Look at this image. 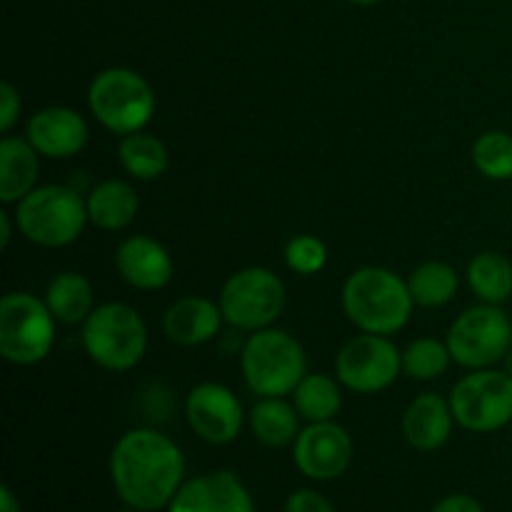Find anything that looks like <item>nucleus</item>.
I'll use <instances>...</instances> for the list:
<instances>
[{
    "label": "nucleus",
    "instance_id": "f257e3e1",
    "mask_svg": "<svg viewBox=\"0 0 512 512\" xmlns=\"http://www.w3.org/2000/svg\"><path fill=\"white\" fill-rule=\"evenodd\" d=\"M110 480L128 508H168L185 483L183 450L160 430H128L110 453Z\"/></svg>",
    "mask_w": 512,
    "mask_h": 512
},
{
    "label": "nucleus",
    "instance_id": "f03ea898",
    "mask_svg": "<svg viewBox=\"0 0 512 512\" xmlns=\"http://www.w3.org/2000/svg\"><path fill=\"white\" fill-rule=\"evenodd\" d=\"M415 300L408 280L393 270L368 265L348 275L343 285V310L363 333L395 335L408 325Z\"/></svg>",
    "mask_w": 512,
    "mask_h": 512
},
{
    "label": "nucleus",
    "instance_id": "7ed1b4c3",
    "mask_svg": "<svg viewBox=\"0 0 512 512\" xmlns=\"http://www.w3.org/2000/svg\"><path fill=\"white\" fill-rule=\"evenodd\" d=\"M245 385L260 398L293 395L308 375V358L295 335L288 330L265 328L250 335L240 353Z\"/></svg>",
    "mask_w": 512,
    "mask_h": 512
},
{
    "label": "nucleus",
    "instance_id": "20e7f679",
    "mask_svg": "<svg viewBox=\"0 0 512 512\" xmlns=\"http://www.w3.org/2000/svg\"><path fill=\"white\" fill-rule=\"evenodd\" d=\"M90 223L88 205L68 185H40L25 195L15 210V225L40 248H65L83 235Z\"/></svg>",
    "mask_w": 512,
    "mask_h": 512
},
{
    "label": "nucleus",
    "instance_id": "39448f33",
    "mask_svg": "<svg viewBox=\"0 0 512 512\" xmlns=\"http://www.w3.org/2000/svg\"><path fill=\"white\" fill-rule=\"evenodd\" d=\"M83 348L95 365L110 373L133 370L148 350V328L128 303H103L83 323Z\"/></svg>",
    "mask_w": 512,
    "mask_h": 512
},
{
    "label": "nucleus",
    "instance_id": "423d86ee",
    "mask_svg": "<svg viewBox=\"0 0 512 512\" xmlns=\"http://www.w3.org/2000/svg\"><path fill=\"white\" fill-rule=\"evenodd\" d=\"M90 113L105 130L133 135L148 128L155 115V93L148 80L130 68L100 70L88 88Z\"/></svg>",
    "mask_w": 512,
    "mask_h": 512
},
{
    "label": "nucleus",
    "instance_id": "0eeeda50",
    "mask_svg": "<svg viewBox=\"0 0 512 512\" xmlns=\"http://www.w3.org/2000/svg\"><path fill=\"white\" fill-rule=\"evenodd\" d=\"M55 315L33 293H8L0 300V355L13 365L45 360L55 343Z\"/></svg>",
    "mask_w": 512,
    "mask_h": 512
},
{
    "label": "nucleus",
    "instance_id": "6e6552de",
    "mask_svg": "<svg viewBox=\"0 0 512 512\" xmlns=\"http://www.w3.org/2000/svg\"><path fill=\"white\" fill-rule=\"evenodd\" d=\"M225 323L245 333L270 328L285 310V285L268 268H243L225 280L218 300Z\"/></svg>",
    "mask_w": 512,
    "mask_h": 512
},
{
    "label": "nucleus",
    "instance_id": "1a4fd4ad",
    "mask_svg": "<svg viewBox=\"0 0 512 512\" xmlns=\"http://www.w3.org/2000/svg\"><path fill=\"white\" fill-rule=\"evenodd\" d=\"M455 423L470 433H498L512 423V378L505 370H470L450 390Z\"/></svg>",
    "mask_w": 512,
    "mask_h": 512
},
{
    "label": "nucleus",
    "instance_id": "9d476101",
    "mask_svg": "<svg viewBox=\"0 0 512 512\" xmlns=\"http://www.w3.org/2000/svg\"><path fill=\"white\" fill-rule=\"evenodd\" d=\"M445 343L463 368H493L512 350V323L500 305L480 303L450 325Z\"/></svg>",
    "mask_w": 512,
    "mask_h": 512
},
{
    "label": "nucleus",
    "instance_id": "9b49d317",
    "mask_svg": "<svg viewBox=\"0 0 512 512\" xmlns=\"http://www.w3.org/2000/svg\"><path fill=\"white\" fill-rule=\"evenodd\" d=\"M403 370V353L388 335L363 333L348 340L335 358V375L340 385L360 395L383 393L398 380Z\"/></svg>",
    "mask_w": 512,
    "mask_h": 512
},
{
    "label": "nucleus",
    "instance_id": "f8f14e48",
    "mask_svg": "<svg viewBox=\"0 0 512 512\" xmlns=\"http://www.w3.org/2000/svg\"><path fill=\"white\" fill-rule=\"evenodd\" d=\"M185 418L190 430L210 445H228L245 423L243 403L220 383H200L185 398Z\"/></svg>",
    "mask_w": 512,
    "mask_h": 512
},
{
    "label": "nucleus",
    "instance_id": "ddd939ff",
    "mask_svg": "<svg viewBox=\"0 0 512 512\" xmlns=\"http://www.w3.org/2000/svg\"><path fill=\"white\" fill-rule=\"evenodd\" d=\"M353 460V438L343 425L325 420L310 423L300 430L293 443V463L305 478L310 480H335L350 468Z\"/></svg>",
    "mask_w": 512,
    "mask_h": 512
},
{
    "label": "nucleus",
    "instance_id": "4468645a",
    "mask_svg": "<svg viewBox=\"0 0 512 512\" xmlns=\"http://www.w3.org/2000/svg\"><path fill=\"white\" fill-rule=\"evenodd\" d=\"M168 512H255L250 490L230 470L185 480Z\"/></svg>",
    "mask_w": 512,
    "mask_h": 512
},
{
    "label": "nucleus",
    "instance_id": "2eb2a0df",
    "mask_svg": "<svg viewBox=\"0 0 512 512\" xmlns=\"http://www.w3.org/2000/svg\"><path fill=\"white\" fill-rule=\"evenodd\" d=\"M88 123L83 115L65 105H50L30 115L25 138L43 158L65 160L78 155L88 145Z\"/></svg>",
    "mask_w": 512,
    "mask_h": 512
},
{
    "label": "nucleus",
    "instance_id": "dca6fc26",
    "mask_svg": "<svg viewBox=\"0 0 512 512\" xmlns=\"http://www.w3.org/2000/svg\"><path fill=\"white\" fill-rule=\"evenodd\" d=\"M120 278L135 290H160L173 280V258L160 240L150 235H130L115 250Z\"/></svg>",
    "mask_w": 512,
    "mask_h": 512
},
{
    "label": "nucleus",
    "instance_id": "f3484780",
    "mask_svg": "<svg viewBox=\"0 0 512 512\" xmlns=\"http://www.w3.org/2000/svg\"><path fill=\"white\" fill-rule=\"evenodd\" d=\"M223 320V310L218 303L200 295H185L165 310L163 330L170 343L195 348V345L210 343L220 333Z\"/></svg>",
    "mask_w": 512,
    "mask_h": 512
},
{
    "label": "nucleus",
    "instance_id": "a211bd4d",
    "mask_svg": "<svg viewBox=\"0 0 512 512\" xmlns=\"http://www.w3.org/2000/svg\"><path fill=\"white\" fill-rule=\"evenodd\" d=\"M455 415L450 400L438 393H423L408 405L403 415V435L420 453L440 450L453 435Z\"/></svg>",
    "mask_w": 512,
    "mask_h": 512
},
{
    "label": "nucleus",
    "instance_id": "6ab92c4d",
    "mask_svg": "<svg viewBox=\"0 0 512 512\" xmlns=\"http://www.w3.org/2000/svg\"><path fill=\"white\" fill-rule=\"evenodd\" d=\"M38 150L28 138L5 135L0 143V200L5 205L20 203L28 193L38 188L40 160Z\"/></svg>",
    "mask_w": 512,
    "mask_h": 512
},
{
    "label": "nucleus",
    "instance_id": "aec40b11",
    "mask_svg": "<svg viewBox=\"0 0 512 512\" xmlns=\"http://www.w3.org/2000/svg\"><path fill=\"white\" fill-rule=\"evenodd\" d=\"M88 218L100 230H123L140 210L138 190L125 180H103L85 198Z\"/></svg>",
    "mask_w": 512,
    "mask_h": 512
},
{
    "label": "nucleus",
    "instance_id": "412c9836",
    "mask_svg": "<svg viewBox=\"0 0 512 512\" xmlns=\"http://www.w3.org/2000/svg\"><path fill=\"white\" fill-rule=\"evenodd\" d=\"M300 413L285 398H260L248 415L250 430L268 448L293 445L300 435Z\"/></svg>",
    "mask_w": 512,
    "mask_h": 512
},
{
    "label": "nucleus",
    "instance_id": "4be33fe9",
    "mask_svg": "<svg viewBox=\"0 0 512 512\" xmlns=\"http://www.w3.org/2000/svg\"><path fill=\"white\" fill-rule=\"evenodd\" d=\"M93 300L95 295L90 280L85 275L73 273V270L58 273L45 288V303H48L55 320L63 325L85 323L95 310Z\"/></svg>",
    "mask_w": 512,
    "mask_h": 512
},
{
    "label": "nucleus",
    "instance_id": "5701e85b",
    "mask_svg": "<svg viewBox=\"0 0 512 512\" xmlns=\"http://www.w3.org/2000/svg\"><path fill=\"white\" fill-rule=\"evenodd\" d=\"M468 285L480 303L503 305L512 295V263L498 250H483L468 265Z\"/></svg>",
    "mask_w": 512,
    "mask_h": 512
},
{
    "label": "nucleus",
    "instance_id": "b1692460",
    "mask_svg": "<svg viewBox=\"0 0 512 512\" xmlns=\"http://www.w3.org/2000/svg\"><path fill=\"white\" fill-rule=\"evenodd\" d=\"M410 295L420 308H443L453 303L460 290V275L453 265L428 260L415 268L408 278Z\"/></svg>",
    "mask_w": 512,
    "mask_h": 512
},
{
    "label": "nucleus",
    "instance_id": "393cba45",
    "mask_svg": "<svg viewBox=\"0 0 512 512\" xmlns=\"http://www.w3.org/2000/svg\"><path fill=\"white\" fill-rule=\"evenodd\" d=\"M340 380L323 373H308L293 390V405L298 408L300 418L308 423H325L333 420L343 408L340 395Z\"/></svg>",
    "mask_w": 512,
    "mask_h": 512
},
{
    "label": "nucleus",
    "instance_id": "a878e982",
    "mask_svg": "<svg viewBox=\"0 0 512 512\" xmlns=\"http://www.w3.org/2000/svg\"><path fill=\"white\" fill-rule=\"evenodd\" d=\"M118 160L125 173L148 183L168 170V148L160 138L140 130V133L123 135L118 145Z\"/></svg>",
    "mask_w": 512,
    "mask_h": 512
},
{
    "label": "nucleus",
    "instance_id": "bb28decb",
    "mask_svg": "<svg viewBox=\"0 0 512 512\" xmlns=\"http://www.w3.org/2000/svg\"><path fill=\"white\" fill-rule=\"evenodd\" d=\"M473 165L488 180H512V135L488 130L473 143Z\"/></svg>",
    "mask_w": 512,
    "mask_h": 512
},
{
    "label": "nucleus",
    "instance_id": "cd10ccee",
    "mask_svg": "<svg viewBox=\"0 0 512 512\" xmlns=\"http://www.w3.org/2000/svg\"><path fill=\"white\" fill-rule=\"evenodd\" d=\"M450 360L453 355H450L448 343L420 338L403 350V373L413 380H435L448 370Z\"/></svg>",
    "mask_w": 512,
    "mask_h": 512
},
{
    "label": "nucleus",
    "instance_id": "c85d7f7f",
    "mask_svg": "<svg viewBox=\"0 0 512 512\" xmlns=\"http://www.w3.org/2000/svg\"><path fill=\"white\" fill-rule=\"evenodd\" d=\"M285 263L298 275H315L328 263V248L315 235H295L285 245Z\"/></svg>",
    "mask_w": 512,
    "mask_h": 512
},
{
    "label": "nucleus",
    "instance_id": "c756f323",
    "mask_svg": "<svg viewBox=\"0 0 512 512\" xmlns=\"http://www.w3.org/2000/svg\"><path fill=\"white\" fill-rule=\"evenodd\" d=\"M283 512H335L330 500L320 495L318 490H295L288 500H285Z\"/></svg>",
    "mask_w": 512,
    "mask_h": 512
},
{
    "label": "nucleus",
    "instance_id": "7c9ffc66",
    "mask_svg": "<svg viewBox=\"0 0 512 512\" xmlns=\"http://www.w3.org/2000/svg\"><path fill=\"white\" fill-rule=\"evenodd\" d=\"M20 108H23V103H20L18 90L10 83L0 85V130H3V135H10L13 125L18 123Z\"/></svg>",
    "mask_w": 512,
    "mask_h": 512
},
{
    "label": "nucleus",
    "instance_id": "2f4dec72",
    "mask_svg": "<svg viewBox=\"0 0 512 512\" xmlns=\"http://www.w3.org/2000/svg\"><path fill=\"white\" fill-rule=\"evenodd\" d=\"M430 512H485L483 505L473 498V495H448V498L440 500Z\"/></svg>",
    "mask_w": 512,
    "mask_h": 512
},
{
    "label": "nucleus",
    "instance_id": "473e14b6",
    "mask_svg": "<svg viewBox=\"0 0 512 512\" xmlns=\"http://www.w3.org/2000/svg\"><path fill=\"white\" fill-rule=\"evenodd\" d=\"M0 512H20V503L15 500L13 490H10L8 485L0 488Z\"/></svg>",
    "mask_w": 512,
    "mask_h": 512
},
{
    "label": "nucleus",
    "instance_id": "72a5a7b5",
    "mask_svg": "<svg viewBox=\"0 0 512 512\" xmlns=\"http://www.w3.org/2000/svg\"><path fill=\"white\" fill-rule=\"evenodd\" d=\"M10 238H13V225H10V213H0V245L8 248Z\"/></svg>",
    "mask_w": 512,
    "mask_h": 512
},
{
    "label": "nucleus",
    "instance_id": "f704fd0d",
    "mask_svg": "<svg viewBox=\"0 0 512 512\" xmlns=\"http://www.w3.org/2000/svg\"><path fill=\"white\" fill-rule=\"evenodd\" d=\"M503 363H505V373H508L510 378H512V350H510L508 355H505V360H503Z\"/></svg>",
    "mask_w": 512,
    "mask_h": 512
},
{
    "label": "nucleus",
    "instance_id": "c9c22d12",
    "mask_svg": "<svg viewBox=\"0 0 512 512\" xmlns=\"http://www.w3.org/2000/svg\"><path fill=\"white\" fill-rule=\"evenodd\" d=\"M348 3H353V5H378V3H383V0H348Z\"/></svg>",
    "mask_w": 512,
    "mask_h": 512
},
{
    "label": "nucleus",
    "instance_id": "e433bc0d",
    "mask_svg": "<svg viewBox=\"0 0 512 512\" xmlns=\"http://www.w3.org/2000/svg\"><path fill=\"white\" fill-rule=\"evenodd\" d=\"M115 512H143V510H135V508H128V510H115Z\"/></svg>",
    "mask_w": 512,
    "mask_h": 512
}]
</instances>
